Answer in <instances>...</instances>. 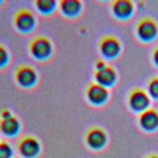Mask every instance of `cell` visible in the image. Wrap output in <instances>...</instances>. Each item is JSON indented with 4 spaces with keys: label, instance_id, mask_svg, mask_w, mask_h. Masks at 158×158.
Segmentation results:
<instances>
[{
    "label": "cell",
    "instance_id": "d6986e66",
    "mask_svg": "<svg viewBox=\"0 0 158 158\" xmlns=\"http://www.w3.org/2000/svg\"><path fill=\"white\" fill-rule=\"evenodd\" d=\"M153 60H155V63L158 65V48H156L155 52H153Z\"/></svg>",
    "mask_w": 158,
    "mask_h": 158
},
{
    "label": "cell",
    "instance_id": "5b68a950",
    "mask_svg": "<svg viewBox=\"0 0 158 158\" xmlns=\"http://www.w3.org/2000/svg\"><path fill=\"white\" fill-rule=\"evenodd\" d=\"M100 51L106 59H115L120 54V43L115 36H104L100 43Z\"/></svg>",
    "mask_w": 158,
    "mask_h": 158
},
{
    "label": "cell",
    "instance_id": "6da1fadb",
    "mask_svg": "<svg viewBox=\"0 0 158 158\" xmlns=\"http://www.w3.org/2000/svg\"><path fill=\"white\" fill-rule=\"evenodd\" d=\"M30 54L38 59V60H44L48 57H51L52 54V44L46 36H38L35 40H32L30 43Z\"/></svg>",
    "mask_w": 158,
    "mask_h": 158
},
{
    "label": "cell",
    "instance_id": "e0dca14e",
    "mask_svg": "<svg viewBox=\"0 0 158 158\" xmlns=\"http://www.w3.org/2000/svg\"><path fill=\"white\" fill-rule=\"evenodd\" d=\"M149 94L153 98H158V77L152 79V81L149 82Z\"/></svg>",
    "mask_w": 158,
    "mask_h": 158
},
{
    "label": "cell",
    "instance_id": "277c9868",
    "mask_svg": "<svg viewBox=\"0 0 158 158\" xmlns=\"http://www.w3.org/2000/svg\"><path fill=\"white\" fill-rule=\"evenodd\" d=\"M128 103H130V108L136 111V112H144L147 108H149V95L146 94L144 90H133L130 94V98H128Z\"/></svg>",
    "mask_w": 158,
    "mask_h": 158
},
{
    "label": "cell",
    "instance_id": "7c38bea8",
    "mask_svg": "<svg viewBox=\"0 0 158 158\" xmlns=\"http://www.w3.org/2000/svg\"><path fill=\"white\" fill-rule=\"evenodd\" d=\"M19 150L24 156H27V158H32V156H36L38 152H40V146H38V142L36 139L33 138H25L21 141L19 144Z\"/></svg>",
    "mask_w": 158,
    "mask_h": 158
},
{
    "label": "cell",
    "instance_id": "ac0fdd59",
    "mask_svg": "<svg viewBox=\"0 0 158 158\" xmlns=\"http://www.w3.org/2000/svg\"><path fill=\"white\" fill-rule=\"evenodd\" d=\"M8 60H10V56H8V51L0 44V68H3L5 65L8 63Z\"/></svg>",
    "mask_w": 158,
    "mask_h": 158
},
{
    "label": "cell",
    "instance_id": "30bf717a",
    "mask_svg": "<svg viewBox=\"0 0 158 158\" xmlns=\"http://www.w3.org/2000/svg\"><path fill=\"white\" fill-rule=\"evenodd\" d=\"M139 123L144 130H147V131L155 130L158 127V112L155 109H146L139 117Z\"/></svg>",
    "mask_w": 158,
    "mask_h": 158
},
{
    "label": "cell",
    "instance_id": "44dd1931",
    "mask_svg": "<svg viewBox=\"0 0 158 158\" xmlns=\"http://www.w3.org/2000/svg\"><path fill=\"white\" fill-rule=\"evenodd\" d=\"M150 158H158V156H150Z\"/></svg>",
    "mask_w": 158,
    "mask_h": 158
},
{
    "label": "cell",
    "instance_id": "2e32d148",
    "mask_svg": "<svg viewBox=\"0 0 158 158\" xmlns=\"http://www.w3.org/2000/svg\"><path fill=\"white\" fill-rule=\"evenodd\" d=\"M13 153L11 147L8 146L6 142H0V158H10Z\"/></svg>",
    "mask_w": 158,
    "mask_h": 158
},
{
    "label": "cell",
    "instance_id": "9c48e42d",
    "mask_svg": "<svg viewBox=\"0 0 158 158\" xmlns=\"http://www.w3.org/2000/svg\"><path fill=\"white\" fill-rule=\"evenodd\" d=\"M133 2L131 0H114L112 2V13L118 19H128L133 15Z\"/></svg>",
    "mask_w": 158,
    "mask_h": 158
},
{
    "label": "cell",
    "instance_id": "9a60e30c",
    "mask_svg": "<svg viewBox=\"0 0 158 158\" xmlns=\"http://www.w3.org/2000/svg\"><path fill=\"white\" fill-rule=\"evenodd\" d=\"M36 10L43 15H52L56 11L57 6V0H35Z\"/></svg>",
    "mask_w": 158,
    "mask_h": 158
},
{
    "label": "cell",
    "instance_id": "4fadbf2b",
    "mask_svg": "<svg viewBox=\"0 0 158 158\" xmlns=\"http://www.w3.org/2000/svg\"><path fill=\"white\" fill-rule=\"evenodd\" d=\"M87 142L92 149H101L104 144H106V135L104 131L100 130V128H94L89 131L87 135Z\"/></svg>",
    "mask_w": 158,
    "mask_h": 158
},
{
    "label": "cell",
    "instance_id": "3957f363",
    "mask_svg": "<svg viewBox=\"0 0 158 158\" xmlns=\"http://www.w3.org/2000/svg\"><path fill=\"white\" fill-rule=\"evenodd\" d=\"M97 84L103 85V87H111L114 85L115 79H117V74H115V70L109 65H104V62H98L97 63Z\"/></svg>",
    "mask_w": 158,
    "mask_h": 158
},
{
    "label": "cell",
    "instance_id": "ba28073f",
    "mask_svg": "<svg viewBox=\"0 0 158 158\" xmlns=\"http://www.w3.org/2000/svg\"><path fill=\"white\" fill-rule=\"evenodd\" d=\"M16 81L21 87H32L36 82V73L30 67H19L16 70Z\"/></svg>",
    "mask_w": 158,
    "mask_h": 158
},
{
    "label": "cell",
    "instance_id": "8992f818",
    "mask_svg": "<svg viewBox=\"0 0 158 158\" xmlns=\"http://www.w3.org/2000/svg\"><path fill=\"white\" fill-rule=\"evenodd\" d=\"M156 32H158L156 22L149 19V18L142 19L138 24V36L142 40V41H152V40L156 36Z\"/></svg>",
    "mask_w": 158,
    "mask_h": 158
},
{
    "label": "cell",
    "instance_id": "52a82bcc",
    "mask_svg": "<svg viewBox=\"0 0 158 158\" xmlns=\"http://www.w3.org/2000/svg\"><path fill=\"white\" fill-rule=\"evenodd\" d=\"M109 94H108V89L103 87L100 84H92L89 85L87 89V98L92 104H97V106H100V104H103L104 101L108 100Z\"/></svg>",
    "mask_w": 158,
    "mask_h": 158
},
{
    "label": "cell",
    "instance_id": "ffe728a7",
    "mask_svg": "<svg viewBox=\"0 0 158 158\" xmlns=\"http://www.w3.org/2000/svg\"><path fill=\"white\" fill-rule=\"evenodd\" d=\"M2 2H3V0H0V5H2Z\"/></svg>",
    "mask_w": 158,
    "mask_h": 158
},
{
    "label": "cell",
    "instance_id": "5bb4252c",
    "mask_svg": "<svg viewBox=\"0 0 158 158\" xmlns=\"http://www.w3.org/2000/svg\"><path fill=\"white\" fill-rule=\"evenodd\" d=\"M19 128H21L19 127V120H18L16 117H13V115L2 118V122H0V130H2L6 136L18 135L19 133Z\"/></svg>",
    "mask_w": 158,
    "mask_h": 158
},
{
    "label": "cell",
    "instance_id": "7a4b0ae2",
    "mask_svg": "<svg viewBox=\"0 0 158 158\" xmlns=\"http://www.w3.org/2000/svg\"><path fill=\"white\" fill-rule=\"evenodd\" d=\"M15 25L16 29L22 33H29L35 29L36 25V19L33 16V13H30L29 10H19L15 16Z\"/></svg>",
    "mask_w": 158,
    "mask_h": 158
},
{
    "label": "cell",
    "instance_id": "8fae6325",
    "mask_svg": "<svg viewBox=\"0 0 158 158\" xmlns=\"http://www.w3.org/2000/svg\"><path fill=\"white\" fill-rule=\"evenodd\" d=\"M60 10L65 16L76 18L82 10V3L81 0H60Z\"/></svg>",
    "mask_w": 158,
    "mask_h": 158
}]
</instances>
